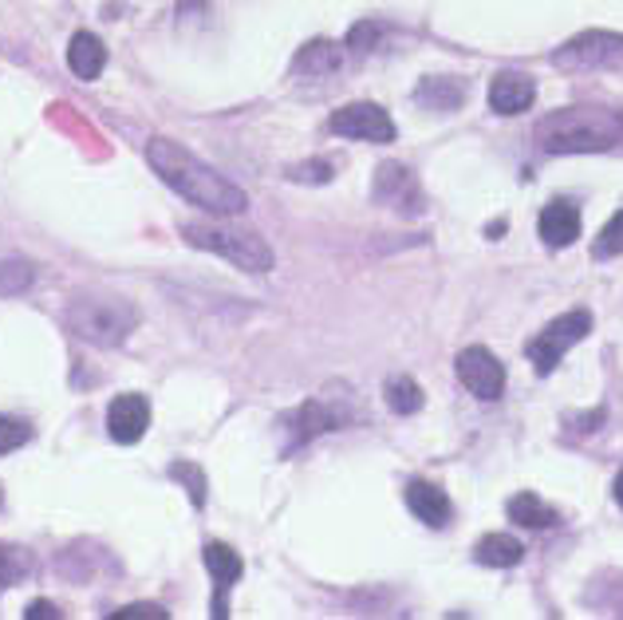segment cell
I'll return each instance as SVG.
<instances>
[{"mask_svg":"<svg viewBox=\"0 0 623 620\" xmlns=\"http://www.w3.org/2000/svg\"><path fill=\"white\" fill-rule=\"evenodd\" d=\"M505 226H510V222H505V218H502V222H494V226H490V234H485V237H494V242H497V237L505 234Z\"/></svg>","mask_w":623,"mask_h":620,"instance_id":"cell-32","label":"cell"},{"mask_svg":"<svg viewBox=\"0 0 623 620\" xmlns=\"http://www.w3.org/2000/svg\"><path fill=\"white\" fill-rule=\"evenodd\" d=\"M612 494H615V502H620V506H623V471H620V479H615Z\"/></svg>","mask_w":623,"mask_h":620,"instance_id":"cell-33","label":"cell"},{"mask_svg":"<svg viewBox=\"0 0 623 620\" xmlns=\"http://www.w3.org/2000/svg\"><path fill=\"white\" fill-rule=\"evenodd\" d=\"M170 479L182 482L194 506H206V474H201V466H194V463H186V459H178V463H170Z\"/></svg>","mask_w":623,"mask_h":620,"instance_id":"cell-25","label":"cell"},{"mask_svg":"<svg viewBox=\"0 0 623 620\" xmlns=\"http://www.w3.org/2000/svg\"><path fill=\"white\" fill-rule=\"evenodd\" d=\"M379 36H383V24H375V20H359V24L347 32V52H355V56L372 52V48L379 45Z\"/></svg>","mask_w":623,"mask_h":620,"instance_id":"cell-27","label":"cell"},{"mask_svg":"<svg viewBox=\"0 0 623 620\" xmlns=\"http://www.w3.org/2000/svg\"><path fill=\"white\" fill-rule=\"evenodd\" d=\"M32 281H36V269L28 262H20V257L0 262V293L4 297H20L24 288H32Z\"/></svg>","mask_w":623,"mask_h":620,"instance_id":"cell-23","label":"cell"},{"mask_svg":"<svg viewBox=\"0 0 623 620\" xmlns=\"http://www.w3.org/2000/svg\"><path fill=\"white\" fill-rule=\"evenodd\" d=\"M415 99L426 111H458L466 104V79L458 76H426L415 88Z\"/></svg>","mask_w":623,"mask_h":620,"instance_id":"cell-17","label":"cell"},{"mask_svg":"<svg viewBox=\"0 0 623 620\" xmlns=\"http://www.w3.org/2000/svg\"><path fill=\"white\" fill-rule=\"evenodd\" d=\"M545 155H604L623 147V111L596 104H576L553 111L533 131Z\"/></svg>","mask_w":623,"mask_h":620,"instance_id":"cell-2","label":"cell"},{"mask_svg":"<svg viewBox=\"0 0 623 620\" xmlns=\"http://www.w3.org/2000/svg\"><path fill=\"white\" fill-rule=\"evenodd\" d=\"M548 60L561 71H623V36L592 28V32L564 40Z\"/></svg>","mask_w":623,"mask_h":620,"instance_id":"cell-5","label":"cell"},{"mask_svg":"<svg viewBox=\"0 0 623 620\" xmlns=\"http://www.w3.org/2000/svg\"><path fill=\"white\" fill-rule=\"evenodd\" d=\"M339 68H344V48L332 45V40H312V45H304L293 60V76H300V79L336 76Z\"/></svg>","mask_w":623,"mask_h":620,"instance_id":"cell-16","label":"cell"},{"mask_svg":"<svg viewBox=\"0 0 623 620\" xmlns=\"http://www.w3.org/2000/svg\"><path fill=\"white\" fill-rule=\"evenodd\" d=\"M32 553L20 550V545H0V589L20 585L28 573H32Z\"/></svg>","mask_w":623,"mask_h":620,"instance_id":"cell-22","label":"cell"},{"mask_svg":"<svg viewBox=\"0 0 623 620\" xmlns=\"http://www.w3.org/2000/svg\"><path fill=\"white\" fill-rule=\"evenodd\" d=\"M150 427V403L142 395H115L111 411H107V431H111L115 443L130 446L139 443Z\"/></svg>","mask_w":623,"mask_h":620,"instance_id":"cell-11","label":"cell"},{"mask_svg":"<svg viewBox=\"0 0 623 620\" xmlns=\"http://www.w3.org/2000/svg\"><path fill=\"white\" fill-rule=\"evenodd\" d=\"M477 565H490V569H513L525 561V545L517 542V538H510V533H485L482 542H477L474 550Z\"/></svg>","mask_w":623,"mask_h":620,"instance_id":"cell-19","label":"cell"},{"mask_svg":"<svg viewBox=\"0 0 623 620\" xmlns=\"http://www.w3.org/2000/svg\"><path fill=\"white\" fill-rule=\"evenodd\" d=\"M510 518L517 525H525V530H548V525L561 522V514H556L553 506H545L537 494H528V490L510 499Z\"/></svg>","mask_w":623,"mask_h":620,"instance_id":"cell-20","label":"cell"},{"mask_svg":"<svg viewBox=\"0 0 623 620\" xmlns=\"http://www.w3.org/2000/svg\"><path fill=\"white\" fill-rule=\"evenodd\" d=\"M170 612L162 609V604H150V601H142V604H127V609H119V612H111V620H166Z\"/></svg>","mask_w":623,"mask_h":620,"instance_id":"cell-29","label":"cell"},{"mask_svg":"<svg viewBox=\"0 0 623 620\" xmlns=\"http://www.w3.org/2000/svg\"><path fill=\"white\" fill-rule=\"evenodd\" d=\"M407 506L411 514L418 518L423 525H431V530H442V525H451V499H446V490L434 486V482L426 479H411L407 482Z\"/></svg>","mask_w":623,"mask_h":620,"instance_id":"cell-14","label":"cell"},{"mask_svg":"<svg viewBox=\"0 0 623 620\" xmlns=\"http://www.w3.org/2000/svg\"><path fill=\"white\" fill-rule=\"evenodd\" d=\"M107 63V48L96 32H76L68 45V68L76 71L79 79H99Z\"/></svg>","mask_w":623,"mask_h":620,"instance_id":"cell-18","label":"cell"},{"mask_svg":"<svg viewBox=\"0 0 623 620\" xmlns=\"http://www.w3.org/2000/svg\"><path fill=\"white\" fill-rule=\"evenodd\" d=\"M541 237H545V245H553V249H564V245H572L576 237H581V210L572 206V201H548L545 210H541Z\"/></svg>","mask_w":623,"mask_h":620,"instance_id":"cell-15","label":"cell"},{"mask_svg":"<svg viewBox=\"0 0 623 620\" xmlns=\"http://www.w3.org/2000/svg\"><path fill=\"white\" fill-rule=\"evenodd\" d=\"M328 127L344 139L359 142H395V122L379 104H347L328 119Z\"/></svg>","mask_w":623,"mask_h":620,"instance_id":"cell-8","label":"cell"},{"mask_svg":"<svg viewBox=\"0 0 623 620\" xmlns=\"http://www.w3.org/2000/svg\"><path fill=\"white\" fill-rule=\"evenodd\" d=\"M32 439V427L24 420H12V415H0V454L17 451Z\"/></svg>","mask_w":623,"mask_h":620,"instance_id":"cell-28","label":"cell"},{"mask_svg":"<svg viewBox=\"0 0 623 620\" xmlns=\"http://www.w3.org/2000/svg\"><path fill=\"white\" fill-rule=\"evenodd\" d=\"M280 423H285V431H288L285 451H296V446L312 443V439L324 435V431L344 427V415H339V411H332V407H324V403L308 400V403H300L293 415H285Z\"/></svg>","mask_w":623,"mask_h":620,"instance_id":"cell-10","label":"cell"},{"mask_svg":"<svg viewBox=\"0 0 623 620\" xmlns=\"http://www.w3.org/2000/svg\"><path fill=\"white\" fill-rule=\"evenodd\" d=\"M537 99V83L525 76V71H497L494 83H490V107L497 115H521L533 107Z\"/></svg>","mask_w":623,"mask_h":620,"instance_id":"cell-13","label":"cell"},{"mask_svg":"<svg viewBox=\"0 0 623 620\" xmlns=\"http://www.w3.org/2000/svg\"><path fill=\"white\" fill-rule=\"evenodd\" d=\"M24 617H28V620H60L63 612L56 609L52 601H32V604L24 609Z\"/></svg>","mask_w":623,"mask_h":620,"instance_id":"cell-30","label":"cell"},{"mask_svg":"<svg viewBox=\"0 0 623 620\" xmlns=\"http://www.w3.org/2000/svg\"><path fill=\"white\" fill-rule=\"evenodd\" d=\"M383 400L395 415H415V411H423V387L411 376H390L383 384Z\"/></svg>","mask_w":623,"mask_h":620,"instance_id":"cell-21","label":"cell"},{"mask_svg":"<svg viewBox=\"0 0 623 620\" xmlns=\"http://www.w3.org/2000/svg\"><path fill=\"white\" fill-rule=\"evenodd\" d=\"M182 242L194 249H206V254L226 257L229 265L245 273H269L277 265L269 242L245 226H217V222H190L182 226Z\"/></svg>","mask_w":623,"mask_h":620,"instance_id":"cell-3","label":"cell"},{"mask_svg":"<svg viewBox=\"0 0 623 620\" xmlns=\"http://www.w3.org/2000/svg\"><path fill=\"white\" fill-rule=\"evenodd\" d=\"M135 324H139V313L122 297H76L68 305V328L99 348L122 344Z\"/></svg>","mask_w":623,"mask_h":620,"instance_id":"cell-4","label":"cell"},{"mask_svg":"<svg viewBox=\"0 0 623 620\" xmlns=\"http://www.w3.org/2000/svg\"><path fill=\"white\" fill-rule=\"evenodd\" d=\"M372 198L387 210L403 214V218H415V214L426 210L423 201V186H418L415 170L403 167V163H383L375 170V183H372Z\"/></svg>","mask_w":623,"mask_h":620,"instance_id":"cell-7","label":"cell"},{"mask_svg":"<svg viewBox=\"0 0 623 620\" xmlns=\"http://www.w3.org/2000/svg\"><path fill=\"white\" fill-rule=\"evenodd\" d=\"M454 367H458V380L477 395V400H485V403L502 400L505 367L490 348H482V344H474V348H462L458 360H454Z\"/></svg>","mask_w":623,"mask_h":620,"instance_id":"cell-9","label":"cell"},{"mask_svg":"<svg viewBox=\"0 0 623 620\" xmlns=\"http://www.w3.org/2000/svg\"><path fill=\"white\" fill-rule=\"evenodd\" d=\"M592 333V313L589 308H572V313L556 316L548 328H541L533 341H528V364L537 367V376H553L556 367H561L564 352L576 348L584 336Z\"/></svg>","mask_w":623,"mask_h":620,"instance_id":"cell-6","label":"cell"},{"mask_svg":"<svg viewBox=\"0 0 623 620\" xmlns=\"http://www.w3.org/2000/svg\"><path fill=\"white\" fill-rule=\"evenodd\" d=\"M147 163L170 190H178L186 201L201 206V210L217 214V218H237L249 210V194L226 175H217L209 163L178 147L174 139H150L147 142Z\"/></svg>","mask_w":623,"mask_h":620,"instance_id":"cell-1","label":"cell"},{"mask_svg":"<svg viewBox=\"0 0 623 620\" xmlns=\"http://www.w3.org/2000/svg\"><path fill=\"white\" fill-rule=\"evenodd\" d=\"M336 178V170H332V163H324V158H308V163H296L293 170H288V183H304V186H324Z\"/></svg>","mask_w":623,"mask_h":620,"instance_id":"cell-26","label":"cell"},{"mask_svg":"<svg viewBox=\"0 0 623 620\" xmlns=\"http://www.w3.org/2000/svg\"><path fill=\"white\" fill-rule=\"evenodd\" d=\"M201 558H206V569H209V577H214V585H217V593H214V617H229L226 593L237 585V581H241V573H245L241 553L229 550L226 542H209Z\"/></svg>","mask_w":623,"mask_h":620,"instance_id":"cell-12","label":"cell"},{"mask_svg":"<svg viewBox=\"0 0 623 620\" xmlns=\"http://www.w3.org/2000/svg\"><path fill=\"white\" fill-rule=\"evenodd\" d=\"M612 577H615V581H612L615 593L612 597H596V601L604 604V609H612L615 617H623V573H612Z\"/></svg>","mask_w":623,"mask_h":620,"instance_id":"cell-31","label":"cell"},{"mask_svg":"<svg viewBox=\"0 0 623 620\" xmlns=\"http://www.w3.org/2000/svg\"><path fill=\"white\" fill-rule=\"evenodd\" d=\"M620 254H623V210L612 214V222L600 229L596 245H592V257H596V262H612V257H620Z\"/></svg>","mask_w":623,"mask_h":620,"instance_id":"cell-24","label":"cell"}]
</instances>
